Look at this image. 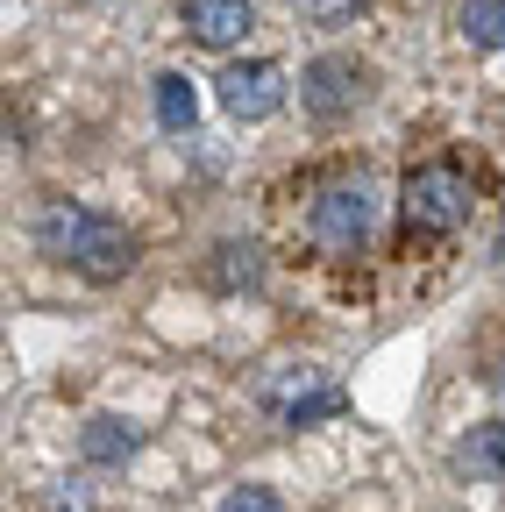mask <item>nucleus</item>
I'll use <instances>...</instances> for the list:
<instances>
[{"instance_id":"1","label":"nucleus","mask_w":505,"mask_h":512,"mask_svg":"<svg viewBox=\"0 0 505 512\" xmlns=\"http://www.w3.org/2000/svg\"><path fill=\"white\" fill-rule=\"evenodd\" d=\"M36 249L57 256V264H72V271L93 278V285H114V278L136 271V235L121 228L114 214L79 207V200H50V207L36 214Z\"/></svg>"},{"instance_id":"2","label":"nucleus","mask_w":505,"mask_h":512,"mask_svg":"<svg viewBox=\"0 0 505 512\" xmlns=\"http://www.w3.org/2000/svg\"><path fill=\"white\" fill-rule=\"evenodd\" d=\"M399 214L406 235H456L470 221V178L456 164H413L399 185Z\"/></svg>"},{"instance_id":"3","label":"nucleus","mask_w":505,"mask_h":512,"mask_svg":"<svg viewBox=\"0 0 505 512\" xmlns=\"http://www.w3.org/2000/svg\"><path fill=\"white\" fill-rule=\"evenodd\" d=\"M306 228H313V242H321L328 256H356L370 242V192H363V178H335V185L313 192Z\"/></svg>"},{"instance_id":"4","label":"nucleus","mask_w":505,"mask_h":512,"mask_svg":"<svg viewBox=\"0 0 505 512\" xmlns=\"http://www.w3.org/2000/svg\"><path fill=\"white\" fill-rule=\"evenodd\" d=\"M342 406H349V392H342L328 370H313V363H292V370H278L264 384V413L278 427H313V420H328Z\"/></svg>"},{"instance_id":"5","label":"nucleus","mask_w":505,"mask_h":512,"mask_svg":"<svg viewBox=\"0 0 505 512\" xmlns=\"http://www.w3.org/2000/svg\"><path fill=\"white\" fill-rule=\"evenodd\" d=\"M363 93H370V72H363L356 57H313L306 72H299V100H306V114H321V121L349 114Z\"/></svg>"},{"instance_id":"6","label":"nucleus","mask_w":505,"mask_h":512,"mask_svg":"<svg viewBox=\"0 0 505 512\" xmlns=\"http://www.w3.org/2000/svg\"><path fill=\"white\" fill-rule=\"evenodd\" d=\"M221 107L235 121H271L285 107V72L271 57H249V64H228L221 72Z\"/></svg>"},{"instance_id":"7","label":"nucleus","mask_w":505,"mask_h":512,"mask_svg":"<svg viewBox=\"0 0 505 512\" xmlns=\"http://www.w3.org/2000/svg\"><path fill=\"white\" fill-rule=\"evenodd\" d=\"M178 22H185V36L207 43V50H235L249 29H257V8H249V0H185Z\"/></svg>"},{"instance_id":"8","label":"nucleus","mask_w":505,"mask_h":512,"mask_svg":"<svg viewBox=\"0 0 505 512\" xmlns=\"http://www.w3.org/2000/svg\"><path fill=\"white\" fill-rule=\"evenodd\" d=\"M136 448H143V427L114 420V413H100V420L79 427V456H86V463H129Z\"/></svg>"},{"instance_id":"9","label":"nucleus","mask_w":505,"mask_h":512,"mask_svg":"<svg viewBox=\"0 0 505 512\" xmlns=\"http://www.w3.org/2000/svg\"><path fill=\"white\" fill-rule=\"evenodd\" d=\"M456 470L477 477V484H505V420H491V427L456 441Z\"/></svg>"},{"instance_id":"10","label":"nucleus","mask_w":505,"mask_h":512,"mask_svg":"<svg viewBox=\"0 0 505 512\" xmlns=\"http://www.w3.org/2000/svg\"><path fill=\"white\" fill-rule=\"evenodd\" d=\"M449 22L470 50H505V0H456Z\"/></svg>"},{"instance_id":"11","label":"nucleus","mask_w":505,"mask_h":512,"mask_svg":"<svg viewBox=\"0 0 505 512\" xmlns=\"http://www.w3.org/2000/svg\"><path fill=\"white\" fill-rule=\"evenodd\" d=\"M157 121L171 128V136L200 121V93H193V79H185V72H164V79H157Z\"/></svg>"},{"instance_id":"12","label":"nucleus","mask_w":505,"mask_h":512,"mask_svg":"<svg viewBox=\"0 0 505 512\" xmlns=\"http://www.w3.org/2000/svg\"><path fill=\"white\" fill-rule=\"evenodd\" d=\"M214 256H221V264H214V285H257V278H264V264H257V249H249V242H221Z\"/></svg>"},{"instance_id":"13","label":"nucleus","mask_w":505,"mask_h":512,"mask_svg":"<svg viewBox=\"0 0 505 512\" xmlns=\"http://www.w3.org/2000/svg\"><path fill=\"white\" fill-rule=\"evenodd\" d=\"M221 512H285V505H278V491H264V484H235V491L221 498Z\"/></svg>"},{"instance_id":"14","label":"nucleus","mask_w":505,"mask_h":512,"mask_svg":"<svg viewBox=\"0 0 505 512\" xmlns=\"http://www.w3.org/2000/svg\"><path fill=\"white\" fill-rule=\"evenodd\" d=\"M292 8H299L306 22H328V29H335V22H349V15L363 8V0H292Z\"/></svg>"},{"instance_id":"15","label":"nucleus","mask_w":505,"mask_h":512,"mask_svg":"<svg viewBox=\"0 0 505 512\" xmlns=\"http://www.w3.org/2000/svg\"><path fill=\"white\" fill-rule=\"evenodd\" d=\"M498 256H505V235H498Z\"/></svg>"}]
</instances>
